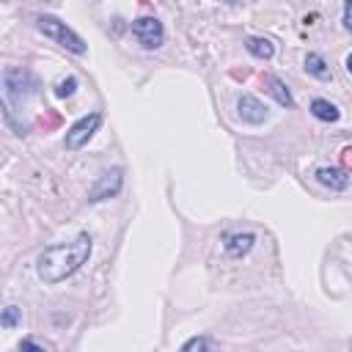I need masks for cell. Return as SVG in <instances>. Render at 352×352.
Returning <instances> with one entry per match:
<instances>
[{
    "label": "cell",
    "mask_w": 352,
    "mask_h": 352,
    "mask_svg": "<svg viewBox=\"0 0 352 352\" xmlns=\"http://www.w3.org/2000/svg\"><path fill=\"white\" fill-rule=\"evenodd\" d=\"M236 113H239V118L245 124H261L267 118V107L256 96H250V94H242L236 99Z\"/></svg>",
    "instance_id": "obj_7"
},
{
    "label": "cell",
    "mask_w": 352,
    "mask_h": 352,
    "mask_svg": "<svg viewBox=\"0 0 352 352\" xmlns=\"http://www.w3.org/2000/svg\"><path fill=\"white\" fill-rule=\"evenodd\" d=\"M36 28H38V33H44L47 38H52L55 44H60L63 50H69V52H74V55H85V41L66 25V22H60L58 16H50V14H38L36 16Z\"/></svg>",
    "instance_id": "obj_2"
},
{
    "label": "cell",
    "mask_w": 352,
    "mask_h": 352,
    "mask_svg": "<svg viewBox=\"0 0 352 352\" xmlns=\"http://www.w3.org/2000/svg\"><path fill=\"white\" fill-rule=\"evenodd\" d=\"M214 346H217V344H214L212 338H206V336H195V338H190V341L182 344L184 352H192V349H214Z\"/></svg>",
    "instance_id": "obj_15"
},
{
    "label": "cell",
    "mask_w": 352,
    "mask_h": 352,
    "mask_svg": "<svg viewBox=\"0 0 352 352\" xmlns=\"http://www.w3.org/2000/svg\"><path fill=\"white\" fill-rule=\"evenodd\" d=\"M344 28L352 30V0H344Z\"/></svg>",
    "instance_id": "obj_16"
},
{
    "label": "cell",
    "mask_w": 352,
    "mask_h": 352,
    "mask_svg": "<svg viewBox=\"0 0 352 352\" xmlns=\"http://www.w3.org/2000/svg\"><path fill=\"white\" fill-rule=\"evenodd\" d=\"M316 182L324 184V187L333 190V192H341V190L349 187V176H346V170H344V168H330V165L316 168Z\"/></svg>",
    "instance_id": "obj_8"
},
{
    "label": "cell",
    "mask_w": 352,
    "mask_h": 352,
    "mask_svg": "<svg viewBox=\"0 0 352 352\" xmlns=\"http://www.w3.org/2000/svg\"><path fill=\"white\" fill-rule=\"evenodd\" d=\"M41 124H44V129H52V126H58V124H60V116H58V113H50L47 118L41 116Z\"/></svg>",
    "instance_id": "obj_17"
},
{
    "label": "cell",
    "mask_w": 352,
    "mask_h": 352,
    "mask_svg": "<svg viewBox=\"0 0 352 352\" xmlns=\"http://www.w3.org/2000/svg\"><path fill=\"white\" fill-rule=\"evenodd\" d=\"M264 88L270 91V96H272L280 107H286V110L294 107V96H292L289 85H286L280 77H275V74H264Z\"/></svg>",
    "instance_id": "obj_9"
},
{
    "label": "cell",
    "mask_w": 352,
    "mask_h": 352,
    "mask_svg": "<svg viewBox=\"0 0 352 352\" xmlns=\"http://www.w3.org/2000/svg\"><path fill=\"white\" fill-rule=\"evenodd\" d=\"M346 72H349V74H352V52H349V55H346Z\"/></svg>",
    "instance_id": "obj_20"
},
{
    "label": "cell",
    "mask_w": 352,
    "mask_h": 352,
    "mask_svg": "<svg viewBox=\"0 0 352 352\" xmlns=\"http://www.w3.org/2000/svg\"><path fill=\"white\" fill-rule=\"evenodd\" d=\"M245 50L258 60H270L275 55V44L270 38H264V36H248L245 38Z\"/></svg>",
    "instance_id": "obj_10"
},
{
    "label": "cell",
    "mask_w": 352,
    "mask_h": 352,
    "mask_svg": "<svg viewBox=\"0 0 352 352\" xmlns=\"http://www.w3.org/2000/svg\"><path fill=\"white\" fill-rule=\"evenodd\" d=\"M94 250V239L91 234H77L72 242H63V245H50L38 253L36 258V272L44 283L55 286L66 278H72L91 256Z\"/></svg>",
    "instance_id": "obj_1"
},
{
    "label": "cell",
    "mask_w": 352,
    "mask_h": 352,
    "mask_svg": "<svg viewBox=\"0 0 352 352\" xmlns=\"http://www.w3.org/2000/svg\"><path fill=\"white\" fill-rule=\"evenodd\" d=\"M256 245V234L250 231H234V234H226L223 236V250L231 256V258H242L253 250Z\"/></svg>",
    "instance_id": "obj_6"
},
{
    "label": "cell",
    "mask_w": 352,
    "mask_h": 352,
    "mask_svg": "<svg viewBox=\"0 0 352 352\" xmlns=\"http://www.w3.org/2000/svg\"><path fill=\"white\" fill-rule=\"evenodd\" d=\"M99 124H102V113H91V116H82L77 124H72V129L66 132V138H63V146L69 148V151H77V148H82L91 138H94V132L99 129Z\"/></svg>",
    "instance_id": "obj_4"
},
{
    "label": "cell",
    "mask_w": 352,
    "mask_h": 352,
    "mask_svg": "<svg viewBox=\"0 0 352 352\" xmlns=\"http://www.w3.org/2000/svg\"><path fill=\"white\" fill-rule=\"evenodd\" d=\"M77 85H80V82H77V77H72V74H69V77H63V80L55 85V96H58V99H66V96H72V94L77 91Z\"/></svg>",
    "instance_id": "obj_14"
},
{
    "label": "cell",
    "mask_w": 352,
    "mask_h": 352,
    "mask_svg": "<svg viewBox=\"0 0 352 352\" xmlns=\"http://www.w3.org/2000/svg\"><path fill=\"white\" fill-rule=\"evenodd\" d=\"M19 349H44V344H38V341H33V338H22V341H19Z\"/></svg>",
    "instance_id": "obj_19"
},
{
    "label": "cell",
    "mask_w": 352,
    "mask_h": 352,
    "mask_svg": "<svg viewBox=\"0 0 352 352\" xmlns=\"http://www.w3.org/2000/svg\"><path fill=\"white\" fill-rule=\"evenodd\" d=\"M302 63H305V72H308L311 77H316V80H330V66H327V60H324L319 52H308Z\"/></svg>",
    "instance_id": "obj_12"
},
{
    "label": "cell",
    "mask_w": 352,
    "mask_h": 352,
    "mask_svg": "<svg viewBox=\"0 0 352 352\" xmlns=\"http://www.w3.org/2000/svg\"><path fill=\"white\" fill-rule=\"evenodd\" d=\"M19 322H22V308H19V305H6V308H3V316H0L3 330H14Z\"/></svg>",
    "instance_id": "obj_13"
},
{
    "label": "cell",
    "mask_w": 352,
    "mask_h": 352,
    "mask_svg": "<svg viewBox=\"0 0 352 352\" xmlns=\"http://www.w3.org/2000/svg\"><path fill=\"white\" fill-rule=\"evenodd\" d=\"M311 116H314L316 121L333 124V121L341 118V110H338L333 102H327V99H314V102H311Z\"/></svg>",
    "instance_id": "obj_11"
},
{
    "label": "cell",
    "mask_w": 352,
    "mask_h": 352,
    "mask_svg": "<svg viewBox=\"0 0 352 352\" xmlns=\"http://www.w3.org/2000/svg\"><path fill=\"white\" fill-rule=\"evenodd\" d=\"M121 184H124V170L121 168H110V170H102L94 182V187L88 190V201L96 204V201H104V198H113L121 192Z\"/></svg>",
    "instance_id": "obj_5"
},
{
    "label": "cell",
    "mask_w": 352,
    "mask_h": 352,
    "mask_svg": "<svg viewBox=\"0 0 352 352\" xmlns=\"http://www.w3.org/2000/svg\"><path fill=\"white\" fill-rule=\"evenodd\" d=\"M341 165H344V170H352V146H346L341 151Z\"/></svg>",
    "instance_id": "obj_18"
},
{
    "label": "cell",
    "mask_w": 352,
    "mask_h": 352,
    "mask_svg": "<svg viewBox=\"0 0 352 352\" xmlns=\"http://www.w3.org/2000/svg\"><path fill=\"white\" fill-rule=\"evenodd\" d=\"M132 36L143 50H160L165 44V28L157 16H138L132 22Z\"/></svg>",
    "instance_id": "obj_3"
}]
</instances>
